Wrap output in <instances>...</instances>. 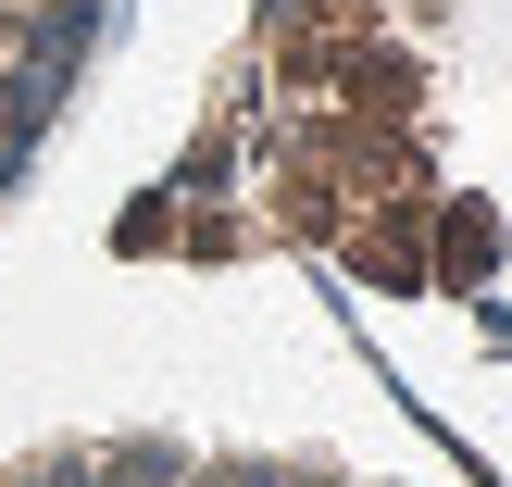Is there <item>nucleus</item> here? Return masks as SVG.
Returning <instances> with one entry per match:
<instances>
[{
	"label": "nucleus",
	"instance_id": "obj_1",
	"mask_svg": "<svg viewBox=\"0 0 512 487\" xmlns=\"http://www.w3.org/2000/svg\"><path fill=\"white\" fill-rule=\"evenodd\" d=\"M113 13L125 0H0V200L25 188V163L50 150V125L75 113Z\"/></svg>",
	"mask_w": 512,
	"mask_h": 487
},
{
	"label": "nucleus",
	"instance_id": "obj_2",
	"mask_svg": "<svg viewBox=\"0 0 512 487\" xmlns=\"http://www.w3.org/2000/svg\"><path fill=\"white\" fill-rule=\"evenodd\" d=\"M0 487H375V475L250 463V450H38V463H0Z\"/></svg>",
	"mask_w": 512,
	"mask_h": 487
}]
</instances>
